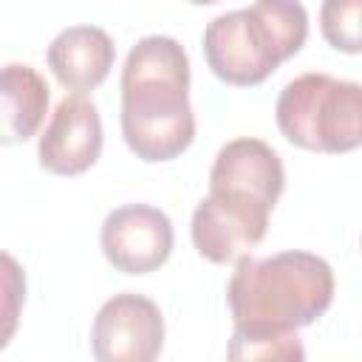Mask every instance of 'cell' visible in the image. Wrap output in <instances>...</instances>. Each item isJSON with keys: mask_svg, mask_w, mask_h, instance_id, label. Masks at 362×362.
<instances>
[{"mask_svg": "<svg viewBox=\"0 0 362 362\" xmlns=\"http://www.w3.org/2000/svg\"><path fill=\"white\" fill-rule=\"evenodd\" d=\"M99 153L102 119L93 99L82 93L62 96L45 122V130L40 133V167L54 175H79L99 161Z\"/></svg>", "mask_w": 362, "mask_h": 362, "instance_id": "8", "label": "cell"}, {"mask_svg": "<svg viewBox=\"0 0 362 362\" xmlns=\"http://www.w3.org/2000/svg\"><path fill=\"white\" fill-rule=\"evenodd\" d=\"M280 133L311 153L362 147V82L308 71L286 82L274 105Z\"/></svg>", "mask_w": 362, "mask_h": 362, "instance_id": "4", "label": "cell"}, {"mask_svg": "<svg viewBox=\"0 0 362 362\" xmlns=\"http://www.w3.org/2000/svg\"><path fill=\"white\" fill-rule=\"evenodd\" d=\"M232 322L240 331H297L320 320L334 303V272L311 252L238 257L226 286Z\"/></svg>", "mask_w": 362, "mask_h": 362, "instance_id": "2", "label": "cell"}, {"mask_svg": "<svg viewBox=\"0 0 362 362\" xmlns=\"http://www.w3.org/2000/svg\"><path fill=\"white\" fill-rule=\"evenodd\" d=\"M322 40L342 54H362V0H322Z\"/></svg>", "mask_w": 362, "mask_h": 362, "instance_id": "13", "label": "cell"}, {"mask_svg": "<svg viewBox=\"0 0 362 362\" xmlns=\"http://www.w3.org/2000/svg\"><path fill=\"white\" fill-rule=\"evenodd\" d=\"M173 223L150 204L116 206L99 232L107 263L122 274H150L161 269L173 252Z\"/></svg>", "mask_w": 362, "mask_h": 362, "instance_id": "7", "label": "cell"}, {"mask_svg": "<svg viewBox=\"0 0 362 362\" xmlns=\"http://www.w3.org/2000/svg\"><path fill=\"white\" fill-rule=\"evenodd\" d=\"M226 356L235 362L246 359H283L294 362L303 359V342L297 339V331H240L235 328Z\"/></svg>", "mask_w": 362, "mask_h": 362, "instance_id": "12", "label": "cell"}, {"mask_svg": "<svg viewBox=\"0 0 362 362\" xmlns=\"http://www.w3.org/2000/svg\"><path fill=\"white\" fill-rule=\"evenodd\" d=\"M0 96H3V122H0L3 144L28 141L40 130L48 113L51 90L45 79L31 65L8 62L0 76Z\"/></svg>", "mask_w": 362, "mask_h": 362, "instance_id": "11", "label": "cell"}, {"mask_svg": "<svg viewBox=\"0 0 362 362\" xmlns=\"http://www.w3.org/2000/svg\"><path fill=\"white\" fill-rule=\"evenodd\" d=\"M189 3H195V6H209V3H218V0H189Z\"/></svg>", "mask_w": 362, "mask_h": 362, "instance_id": "15", "label": "cell"}, {"mask_svg": "<svg viewBox=\"0 0 362 362\" xmlns=\"http://www.w3.org/2000/svg\"><path fill=\"white\" fill-rule=\"evenodd\" d=\"M286 187L280 156L260 139L243 136L226 141L209 170V192L257 215H272Z\"/></svg>", "mask_w": 362, "mask_h": 362, "instance_id": "5", "label": "cell"}, {"mask_svg": "<svg viewBox=\"0 0 362 362\" xmlns=\"http://www.w3.org/2000/svg\"><path fill=\"white\" fill-rule=\"evenodd\" d=\"M305 37L308 14L300 0H255L249 8L218 14L204 28V57L221 82L249 88L291 59Z\"/></svg>", "mask_w": 362, "mask_h": 362, "instance_id": "3", "label": "cell"}, {"mask_svg": "<svg viewBox=\"0 0 362 362\" xmlns=\"http://www.w3.org/2000/svg\"><path fill=\"white\" fill-rule=\"evenodd\" d=\"M359 243H362V240H359Z\"/></svg>", "mask_w": 362, "mask_h": 362, "instance_id": "16", "label": "cell"}, {"mask_svg": "<svg viewBox=\"0 0 362 362\" xmlns=\"http://www.w3.org/2000/svg\"><path fill=\"white\" fill-rule=\"evenodd\" d=\"M3 269H6V294H8V303H6V334H3V345L8 342L11 331H14V320H17V300L25 294V280L14 263L11 255H3Z\"/></svg>", "mask_w": 362, "mask_h": 362, "instance_id": "14", "label": "cell"}, {"mask_svg": "<svg viewBox=\"0 0 362 362\" xmlns=\"http://www.w3.org/2000/svg\"><path fill=\"white\" fill-rule=\"evenodd\" d=\"M45 59L62 88L85 93L107 79L116 59V45L99 25H71L51 40Z\"/></svg>", "mask_w": 362, "mask_h": 362, "instance_id": "10", "label": "cell"}, {"mask_svg": "<svg viewBox=\"0 0 362 362\" xmlns=\"http://www.w3.org/2000/svg\"><path fill=\"white\" fill-rule=\"evenodd\" d=\"M122 136L141 161H170L195 139L189 59L178 40L141 37L122 68Z\"/></svg>", "mask_w": 362, "mask_h": 362, "instance_id": "1", "label": "cell"}, {"mask_svg": "<svg viewBox=\"0 0 362 362\" xmlns=\"http://www.w3.org/2000/svg\"><path fill=\"white\" fill-rule=\"evenodd\" d=\"M266 229H269V215L240 209L212 192L195 206L189 223L192 243L198 255L206 257L209 263H232L249 255V249L263 240Z\"/></svg>", "mask_w": 362, "mask_h": 362, "instance_id": "9", "label": "cell"}, {"mask_svg": "<svg viewBox=\"0 0 362 362\" xmlns=\"http://www.w3.org/2000/svg\"><path fill=\"white\" fill-rule=\"evenodd\" d=\"M164 348L161 308L133 291L113 294L93 317L90 351L99 362H150Z\"/></svg>", "mask_w": 362, "mask_h": 362, "instance_id": "6", "label": "cell"}]
</instances>
